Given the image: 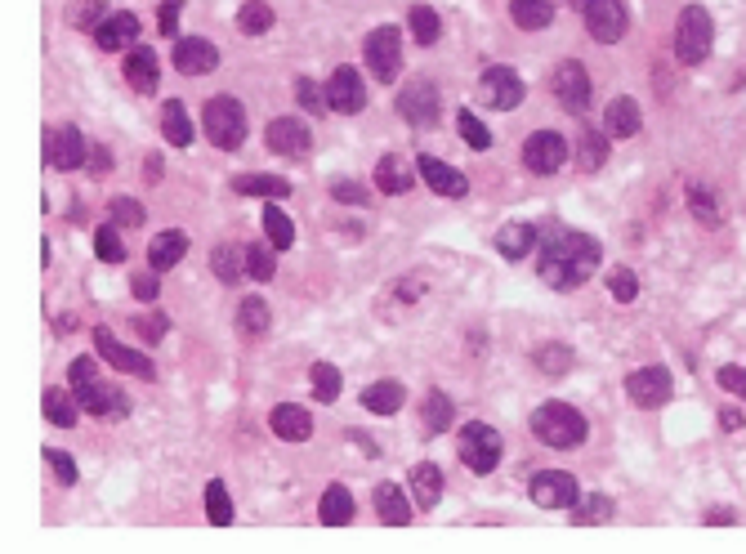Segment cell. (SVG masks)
Instances as JSON below:
<instances>
[{
	"label": "cell",
	"mask_w": 746,
	"mask_h": 554,
	"mask_svg": "<svg viewBox=\"0 0 746 554\" xmlns=\"http://www.w3.org/2000/svg\"><path fill=\"white\" fill-rule=\"evenodd\" d=\"M599 242L586 233H572V228H545L541 237V277L545 286H554V291H577V286H586L590 277L599 269Z\"/></svg>",
	"instance_id": "obj_1"
},
{
	"label": "cell",
	"mask_w": 746,
	"mask_h": 554,
	"mask_svg": "<svg viewBox=\"0 0 746 554\" xmlns=\"http://www.w3.org/2000/svg\"><path fill=\"white\" fill-rule=\"evenodd\" d=\"M528 425H532V434H537L545 447H554V452H572V447H581V443H586V434H590L586 416H581L577 407H568V403H541L537 412H532Z\"/></svg>",
	"instance_id": "obj_2"
},
{
	"label": "cell",
	"mask_w": 746,
	"mask_h": 554,
	"mask_svg": "<svg viewBox=\"0 0 746 554\" xmlns=\"http://www.w3.org/2000/svg\"><path fill=\"white\" fill-rule=\"evenodd\" d=\"M68 380H72V394H76V403H81V412H90V416H126L130 412V398L117 394L112 385H103L99 367H94L90 358H76L68 367Z\"/></svg>",
	"instance_id": "obj_3"
},
{
	"label": "cell",
	"mask_w": 746,
	"mask_h": 554,
	"mask_svg": "<svg viewBox=\"0 0 746 554\" xmlns=\"http://www.w3.org/2000/svg\"><path fill=\"white\" fill-rule=\"evenodd\" d=\"M202 126H206V139L215 143V148L233 152V148H242V139H246V108L233 99V94H215V99L202 108Z\"/></svg>",
	"instance_id": "obj_4"
},
{
	"label": "cell",
	"mask_w": 746,
	"mask_h": 554,
	"mask_svg": "<svg viewBox=\"0 0 746 554\" xmlns=\"http://www.w3.org/2000/svg\"><path fill=\"white\" fill-rule=\"evenodd\" d=\"M711 36H715L711 14H706L702 5H688L684 14H679V23H675V54H679V63H702L706 54H711Z\"/></svg>",
	"instance_id": "obj_5"
},
{
	"label": "cell",
	"mask_w": 746,
	"mask_h": 554,
	"mask_svg": "<svg viewBox=\"0 0 746 554\" xmlns=\"http://www.w3.org/2000/svg\"><path fill=\"white\" fill-rule=\"evenodd\" d=\"M438 108H443V94H438V85L429 81V76H411V81L403 85V94H398V117L416 130L434 126Z\"/></svg>",
	"instance_id": "obj_6"
},
{
	"label": "cell",
	"mask_w": 746,
	"mask_h": 554,
	"mask_svg": "<svg viewBox=\"0 0 746 554\" xmlns=\"http://www.w3.org/2000/svg\"><path fill=\"white\" fill-rule=\"evenodd\" d=\"M501 434H496L492 425H483V420H470V425L461 429V461L470 465L474 474H492L496 465H501Z\"/></svg>",
	"instance_id": "obj_7"
},
{
	"label": "cell",
	"mask_w": 746,
	"mask_h": 554,
	"mask_svg": "<svg viewBox=\"0 0 746 554\" xmlns=\"http://www.w3.org/2000/svg\"><path fill=\"white\" fill-rule=\"evenodd\" d=\"M362 54H367V68L376 81H394L403 72V32L398 27H376L362 41Z\"/></svg>",
	"instance_id": "obj_8"
},
{
	"label": "cell",
	"mask_w": 746,
	"mask_h": 554,
	"mask_svg": "<svg viewBox=\"0 0 746 554\" xmlns=\"http://www.w3.org/2000/svg\"><path fill=\"white\" fill-rule=\"evenodd\" d=\"M523 76L514 68H487L483 81H478V103L483 108H496V112H510L523 103Z\"/></svg>",
	"instance_id": "obj_9"
},
{
	"label": "cell",
	"mask_w": 746,
	"mask_h": 554,
	"mask_svg": "<svg viewBox=\"0 0 746 554\" xmlns=\"http://www.w3.org/2000/svg\"><path fill=\"white\" fill-rule=\"evenodd\" d=\"M626 394L635 407H644V412H653V407H666L671 403V371L666 367H639L626 376Z\"/></svg>",
	"instance_id": "obj_10"
},
{
	"label": "cell",
	"mask_w": 746,
	"mask_h": 554,
	"mask_svg": "<svg viewBox=\"0 0 746 554\" xmlns=\"http://www.w3.org/2000/svg\"><path fill=\"white\" fill-rule=\"evenodd\" d=\"M554 99L563 103V108L568 112H586L590 108V94H595V85H590V72L581 68L577 59H568V63H559V68H554Z\"/></svg>",
	"instance_id": "obj_11"
},
{
	"label": "cell",
	"mask_w": 746,
	"mask_h": 554,
	"mask_svg": "<svg viewBox=\"0 0 746 554\" xmlns=\"http://www.w3.org/2000/svg\"><path fill=\"white\" fill-rule=\"evenodd\" d=\"M563 161H568V139L554 135V130H537L523 143V166L532 175H554V170H563Z\"/></svg>",
	"instance_id": "obj_12"
},
{
	"label": "cell",
	"mask_w": 746,
	"mask_h": 554,
	"mask_svg": "<svg viewBox=\"0 0 746 554\" xmlns=\"http://www.w3.org/2000/svg\"><path fill=\"white\" fill-rule=\"evenodd\" d=\"M94 349H99V358H103V362H112V367H117V371H130V376H143V380H152V376H157V367H152V358H143V353L126 349L117 336H112L108 327H94Z\"/></svg>",
	"instance_id": "obj_13"
},
{
	"label": "cell",
	"mask_w": 746,
	"mask_h": 554,
	"mask_svg": "<svg viewBox=\"0 0 746 554\" xmlns=\"http://www.w3.org/2000/svg\"><path fill=\"white\" fill-rule=\"evenodd\" d=\"M532 501L541 505V510H568V505H577V479H572L568 470H545L532 479Z\"/></svg>",
	"instance_id": "obj_14"
},
{
	"label": "cell",
	"mask_w": 746,
	"mask_h": 554,
	"mask_svg": "<svg viewBox=\"0 0 746 554\" xmlns=\"http://www.w3.org/2000/svg\"><path fill=\"white\" fill-rule=\"evenodd\" d=\"M45 157H50L54 170H76V166L90 161V143L81 139L76 126H59V130H50V139H45Z\"/></svg>",
	"instance_id": "obj_15"
},
{
	"label": "cell",
	"mask_w": 746,
	"mask_h": 554,
	"mask_svg": "<svg viewBox=\"0 0 746 554\" xmlns=\"http://www.w3.org/2000/svg\"><path fill=\"white\" fill-rule=\"evenodd\" d=\"M327 108L331 112H362L367 108V81L358 68H336L327 81Z\"/></svg>",
	"instance_id": "obj_16"
},
{
	"label": "cell",
	"mask_w": 746,
	"mask_h": 554,
	"mask_svg": "<svg viewBox=\"0 0 746 554\" xmlns=\"http://www.w3.org/2000/svg\"><path fill=\"white\" fill-rule=\"evenodd\" d=\"M586 27H590V36H595V41L617 45L621 36H626V27H630V14H626V5H621V0H595V5L586 9Z\"/></svg>",
	"instance_id": "obj_17"
},
{
	"label": "cell",
	"mask_w": 746,
	"mask_h": 554,
	"mask_svg": "<svg viewBox=\"0 0 746 554\" xmlns=\"http://www.w3.org/2000/svg\"><path fill=\"white\" fill-rule=\"evenodd\" d=\"M264 139H269V148L277 152V157H304V152L313 148V135L300 117H273L269 130H264Z\"/></svg>",
	"instance_id": "obj_18"
},
{
	"label": "cell",
	"mask_w": 746,
	"mask_h": 554,
	"mask_svg": "<svg viewBox=\"0 0 746 554\" xmlns=\"http://www.w3.org/2000/svg\"><path fill=\"white\" fill-rule=\"evenodd\" d=\"M139 41V18L130 9H112L99 27H94V45L99 50H130Z\"/></svg>",
	"instance_id": "obj_19"
},
{
	"label": "cell",
	"mask_w": 746,
	"mask_h": 554,
	"mask_svg": "<svg viewBox=\"0 0 746 554\" xmlns=\"http://www.w3.org/2000/svg\"><path fill=\"white\" fill-rule=\"evenodd\" d=\"M175 68L184 76H206L219 68V50L206 36H184V41L175 45Z\"/></svg>",
	"instance_id": "obj_20"
},
{
	"label": "cell",
	"mask_w": 746,
	"mask_h": 554,
	"mask_svg": "<svg viewBox=\"0 0 746 554\" xmlns=\"http://www.w3.org/2000/svg\"><path fill=\"white\" fill-rule=\"evenodd\" d=\"M416 170H420V179H425L434 193H443V197H465V193H470V179H465L461 170H452L447 161L429 157V152L416 161Z\"/></svg>",
	"instance_id": "obj_21"
},
{
	"label": "cell",
	"mask_w": 746,
	"mask_h": 554,
	"mask_svg": "<svg viewBox=\"0 0 746 554\" xmlns=\"http://www.w3.org/2000/svg\"><path fill=\"white\" fill-rule=\"evenodd\" d=\"M269 425H273V434L282 438V443H304V438L313 434V416L304 412L300 403H277Z\"/></svg>",
	"instance_id": "obj_22"
},
{
	"label": "cell",
	"mask_w": 746,
	"mask_h": 554,
	"mask_svg": "<svg viewBox=\"0 0 746 554\" xmlns=\"http://www.w3.org/2000/svg\"><path fill=\"white\" fill-rule=\"evenodd\" d=\"M184 255H188V233L184 228H166V233H157L148 246V269L166 273V269H175Z\"/></svg>",
	"instance_id": "obj_23"
},
{
	"label": "cell",
	"mask_w": 746,
	"mask_h": 554,
	"mask_svg": "<svg viewBox=\"0 0 746 554\" xmlns=\"http://www.w3.org/2000/svg\"><path fill=\"white\" fill-rule=\"evenodd\" d=\"M126 81L135 85V90H157L161 81V63H157V50L152 45H135V50L126 54Z\"/></svg>",
	"instance_id": "obj_24"
},
{
	"label": "cell",
	"mask_w": 746,
	"mask_h": 554,
	"mask_svg": "<svg viewBox=\"0 0 746 554\" xmlns=\"http://www.w3.org/2000/svg\"><path fill=\"white\" fill-rule=\"evenodd\" d=\"M644 117H639V103L635 99H612L608 112H604V130L608 139H635Z\"/></svg>",
	"instance_id": "obj_25"
},
{
	"label": "cell",
	"mask_w": 746,
	"mask_h": 554,
	"mask_svg": "<svg viewBox=\"0 0 746 554\" xmlns=\"http://www.w3.org/2000/svg\"><path fill=\"white\" fill-rule=\"evenodd\" d=\"M608 130H590V126H581V135H577V166L586 170V175H595V170H604V161H608Z\"/></svg>",
	"instance_id": "obj_26"
},
{
	"label": "cell",
	"mask_w": 746,
	"mask_h": 554,
	"mask_svg": "<svg viewBox=\"0 0 746 554\" xmlns=\"http://www.w3.org/2000/svg\"><path fill=\"white\" fill-rule=\"evenodd\" d=\"M510 18L523 32H545L554 23V0H510Z\"/></svg>",
	"instance_id": "obj_27"
},
{
	"label": "cell",
	"mask_w": 746,
	"mask_h": 554,
	"mask_svg": "<svg viewBox=\"0 0 746 554\" xmlns=\"http://www.w3.org/2000/svg\"><path fill=\"white\" fill-rule=\"evenodd\" d=\"M376 188H380V193H407V188H411V166L403 161V152H385V157H380Z\"/></svg>",
	"instance_id": "obj_28"
},
{
	"label": "cell",
	"mask_w": 746,
	"mask_h": 554,
	"mask_svg": "<svg viewBox=\"0 0 746 554\" xmlns=\"http://www.w3.org/2000/svg\"><path fill=\"white\" fill-rule=\"evenodd\" d=\"M376 510H380V523H389V528H403L411 523V510H407V496L398 483H380L376 487Z\"/></svg>",
	"instance_id": "obj_29"
},
{
	"label": "cell",
	"mask_w": 746,
	"mask_h": 554,
	"mask_svg": "<svg viewBox=\"0 0 746 554\" xmlns=\"http://www.w3.org/2000/svg\"><path fill=\"white\" fill-rule=\"evenodd\" d=\"M362 407L376 416H394L403 407V385L398 380H376V385L362 389Z\"/></svg>",
	"instance_id": "obj_30"
},
{
	"label": "cell",
	"mask_w": 746,
	"mask_h": 554,
	"mask_svg": "<svg viewBox=\"0 0 746 554\" xmlns=\"http://www.w3.org/2000/svg\"><path fill=\"white\" fill-rule=\"evenodd\" d=\"M233 188L242 197H269V202H282V197H291V184H286L282 175H237Z\"/></svg>",
	"instance_id": "obj_31"
},
{
	"label": "cell",
	"mask_w": 746,
	"mask_h": 554,
	"mask_svg": "<svg viewBox=\"0 0 746 554\" xmlns=\"http://www.w3.org/2000/svg\"><path fill=\"white\" fill-rule=\"evenodd\" d=\"M161 135H166V143H175V148H188V143H193V121H188V108L179 99H170L166 108H161Z\"/></svg>",
	"instance_id": "obj_32"
},
{
	"label": "cell",
	"mask_w": 746,
	"mask_h": 554,
	"mask_svg": "<svg viewBox=\"0 0 746 554\" xmlns=\"http://www.w3.org/2000/svg\"><path fill=\"white\" fill-rule=\"evenodd\" d=\"M411 492H416V505H438V496H443V470H438L434 461H420L416 470H411Z\"/></svg>",
	"instance_id": "obj_33"
},
{
	"label": "cell",
	"mask_w": 746,
	"mask_h": 554,
	"mask_svg": "<svg viewBox=\"0 0 746 554\" xmlns=\"http://www.w3.org/2000/svg\"><path fill=\"white\" fill-rule=\"evenodd\" d=\"M532 242H537V228L532 224H505L501 233H496V251H501L505 260H523V255L532 251Z\"/></svg>",
	"instance_id": "obj_34"
},
{
	"label": "cell",
	"mask_w": 746,
	"mask_h": 554,
	"mask_svg": "<svg viewBox=\"0 0 746 554\" xmlns=\"http://www.w3.org/2000/svg\"><path fill=\"white\" fill-rule=\"evenodd\" d=\"M349 519H353V496H349V487L331 483L327 492H322V523H327V528H344Z\"/></svg>",
	"instance_id": "obj_35"
},
{
	"label": "cell",
	"mask_w": 746,
	"mask_h": 554,
	"mask_svg": "<svg viewBox=\"0 0 746 554\" xmlns=\"http://www.w3.org/2000/svg\"><path fill=\"white\" fill-rule=\"evenodd\" d=\"M210 269H215V277L219 282H242V273H246V251H237V246H215V251H210Z\"/></svg>",
	"instance_id": "obj_36"
},
{
	"label": "cell",
	"mask_w": 746,
	"mask_h": 554,
	"mask_svg": "<svg viewBox=\"0 0 746 554\" xmlns=\"http://www.w3.org/2000/svg\"><path fill=\"white\" fill-rule=\"evenodd\" d=\"M41 407H45V420H50V425H59V429L76 425V394H68V389H45Z\"/></svg>",
	"instance_id": "obj_37"
},
{
	"label": "cell",
	"mask_w": 746,
	"mask_h": 554,
	"mask_svg": "<svg viewBox=\"0 0 746 554\" xmlns=\"http://www.w3.org/2000/svg\"><path fill=\"white\" fill-rule=\"evenodd\" d=\"M420 420H425V429H434V434H443V429H452V420H456V407H452V398L447 394H425V403H420Z\"/></svg>",
	"instance_id": "obj_38"
},
{
	"label": "cell",
	"mask_w": 746,
	"mask_h": 554,
	"mask_svg": "<svg viewBox=\"0 0 746 554\" xmlns=\"http://www.w3.org/2000/svg\"><path fill=\"white\" fill-rule=\"evenodd\" d=\"M269 322H273L269 304H264L260 295H246L242 309H237V331H246V336H264V331H269Z\"/></svg>",
	"instance_id": "obj_39"
},
{
	"label": "cell",
	"mask_w": 746,
	"mask_h": 554,
	"mask_svg": "<svg viewBox=\"0 0 746 554\" xmlns=\"http://www.w3.org/2000/svg\"><path fill=\"white\" fill-rule=\"evenodd\" d=\"M340 389H344L340 367H331V362H313V398H318V403H336Z\"/></svg>",
	"instance_id": "obj_40"
},
{
	"label": "cell",
	"mask_w": 746,
	"mask_h": 554,
	"mask_svg": "<svg viewBox=\"0 0 746 554\" xmlns=\"http://www.w3.org/2000/svg\"><path fill=\"white\" fill-rule=\"evenodd\" d=\"M206 519L215 523V528H228L233 523V496H228L224 483H206Z\"/></svg>",
	"instance_id": "obj_41"
},
{
	"label": "cell",
	"mask_w": 746,
	"mask_h": 554,
	"mask_svg": "<svg viewBox=\"0 0 746 554\" xmlns=\"http://www.w3.org/2000/svg\"><path fill=\"white\" fill-rule=\"evenodd\" d=\"M407 23H411V36H416V45H438V32H443V23H438V9L416 5V9L407 14Z\"/></svg>",
	"instance_id": "obj_42"
},
{
	"label": "cell",
	"mask_w": 746,
	"mask_h": 554,
	"mask_svg": "<svg viewBox=\"0 0 746 554\" xmlns=\"http://www.w3.org/2000/svg\"><path fill=\"white\" fill-rule=\"evenodd\" d=\"M264 233H269V246L273 251H286V246H295V224L282 215L277 206L264 210Z\"/></svg>",
	"instance_id": "obj_43"
},
{
	"label": "cell",
	"mask_w": 746,
	"mask_h": 554,
	"mask_svg": "<svg viewBox=\"0 0 746 554\" xmlns=\"http://www.w3.org/2000/svg\"><path fill=\"white\" fill-rule=\"evenodd\" d=\"M94 251H99L103 264H121V260H126V242H121V233H117V219H112V224H103L99 233H94Z\"/></svg>",
	"instance_id": "obj_44"
},
{
	"label": "cell",
	"mask_w": 746,
	"mask_h": 554,
	"mask_svg": "<svg viewBox=\"0 0 746 554\" xmlns=\"http://www.w3.org/2000/svg\"><path fill=\"white\" fill-rule=\"evenodd\" d=\"M237 27H242L246 36H260L273 27V9L264 5V0H251V5H242V14H237Z\"/></svg>",
	"instance_id": "obj_45"
},
{
	"label": "cell",
	"mask_w": 746,
	"mask_h": 554,
	"mask_svg": "<svg viewBox=\"0 0 746 554\" xmlns=\"http://www.w3.org/2000/svg\"><path fill=\"white\" fill-rule=\"evenodd\" d=\"M456 126H461V139H465V143H470V148H474V152L492 148V130H487V126H483V121H478V117H474V112H470V108H461V112H456Z\"/></svg>",
	"instance_id": "obj_46"
},
{
	"label": "cell",
	"mask_w": 746,
	"mask_h": 554,
	"mask_svg": "<svg viewBox=\"0 0 746 554\" xmlns=\"http://www.w3.org/2000/svg\"><path fill=\"white\" fill-rule=\"evenodd\" d=\"M688 210H693L697 224H706V228L720 224V210H715V202H711V188H702V184L688 188Z\"/></svg>",
	"instance_id": "obj_47"
},
{
	"label": "cell",
	"mask_w": 746,
	"mask_h": 554,
	"mask_svg": "<svg viewBox=\"0 0 746 554\" xmlns=\"http://www.w3.org/2000/svg\"><path fill=\"white\" fill-rule=\"evenodd\" d=\"M608 295H612V300H617V304H630V300H635V295H639V277L617 264V269L608 273Z\"/></svg>",
	"instance_id": "obj_48"
},
{
	"label": "cell",
	"mask_w": 746,
	"mask_h": 554,
	"mask_svg": "<svg viewBox=\"0 0 746 554\" xmlns=\"http://www.w3.org/2000/svg\"><path fill=\"white\" fill-rule=\"evenodd\" d=\"M532 358H537V367L550 371V376H563V371L572 367V349H563V345H545L532 353Z\"/></svg>",
	"instance_id": "obj_49"
},
{
	"label": "cell",
	"mask_w": 746,
	"mask_h": 554,
	"mask_svg": "<svg viewBox=\"0 0 746 554\" xmlns=\"http://www.w3.org/2000/svg\"><path fill=\"white\" fill-rule=\"evenodd\" d=\"M612 519V501L608 496H586V501H581V510L572 514V523H608Z\"/></svg>",
	"instance_id": "obj_50"
},
{
	"label": "cell",
	"mask_w": 746,
	"mask_h": 554,
	"mask_svg": "<svg viewBox=\"0 0 746 554\" xmlns=\"http://www.w3.org/2000/svg\"><path fill=\"white\" fill-rule=\"evenodd\" d=\"M108 215L117 219V224H126V228H139L143 219H148L135 197H112V202H108Z\"/></svg>",
	"instance_id": "obj_51"
},
{
	"label": "cell",
	"mask_w": 746,
	"mask_h": 554,
	"mask_svg": "<svg viewBox=\"0 0 746 554\" xmlns=\"http://www.w3.org/2000/svg\"><path fill=\"white\" fill-rule=\"evenodd\" d=\"M246 273H251L255 282H269V277L277 273L273 251H260V246H251V251H246Z\"/></svg>",
	"instance_id": "obj_52"
},
{
	"label": "cell",
	"mask_w": 746,
	"mask_h": 554,
	"mask_svg": "<svg viewBox=\"0 0 746 554\" xmlns=\"http://www.w3.org/2000/svg\"><path fill=\"white\" fill-rule=\"evenodd\" d=\"M103 18H108V5H103V0H85V5H76L72 9V27H99Z\"/></svg>",
	"instance_id": "obj_53"
},
{
	"label": "cell",
	"mask_w": 746,
	"mask_h": 554,
	"mask_svg": "<svg viewBox=\"0 0 746 554\" xmlns=\"http://www.w3.org/2000/svg\"><path fill=\"white\" fill-rule=\"evenodd\" d=\"M166 313H148V318H135V331H139V340H148V345H157L161 336H166Z\"/></svg>",
	"instance_id": "obj_54"
},
{
	"label": "cell",
	"mask_w": 746,
	"mask_h": 554,
	"mask_svg": "<svg viewBox=\"0 0 746 554\" xmlns=\"http://www.w3.org/2000/svg\"><path fill=\"white\" fill-rule=\"evenodd\" d=\"M295 94H300V103H304L309 112H322V108H327V90H318L309 76H300V81H295Z\"/></svg>",
	"instance_id": "obj_55"
},
{
	"label": "cell",
	"mask_w": 746,
	"mask_h": 554,
	"mask_svg": "<svg viewBox=\"0 0 746 554\" xmlns=\"http://www.w3.org/2000/svg\"><path fill=\"white\" fill-rule=\"evenodd\" d=\"M130 291H135V295H139V300H143V304H152V300H157V295H161L157 269H148V273H135V277H130Z\"/></svg>",
	"instance_id": "obj_56"
},
{
	"label": "cell",
	"mask_w": 746,
	"mask_h": 554,
	"mask_svg": "<svg viewBox=\"0 0 746 554\" xmlns=\"http://www.w3.org/2000/svg\"><path fill=\"white\" fill-rule=\"evenodd\" d=\"M45 461H50V470L59 474V483H63V487H72V483H76V461H72L68 452H54V447H50V452H45Z\"/></svg>",
	"instance_id": "obj_57"
},
{
	"label": "cell",
	"mask_w": 746,
	"mask_h": 554,
	"mask_svg": "<svg viewBox=\"0 0 746 554\" xmlns=\"http://www.w3.org/2000/svg\"><path fill=\"white\" fill-rule=\"evenodd\" d=\"M715 380H720V389H729V394H738L746 403V367H720Z\"/></svg>",
	"instance_id": "obj_58"
},
{
	"label": "cell",
	"mask_w": 746,
	"mask_h": 554,
	"mask_svg": "<svg viewBox=\"0 0 746 554\" xmlns=\"http://www.w3.org/2000/svg\"><path fill=\"white\" fill-rule=\"evenodd\" d=\"M331 197L344 202V206H362V202H367V188L353 184V179H340V184H331Z\"/></svg>",
	"instance_id": "obj_59"
},
{
	"label": "cell",
	"mask_w": 746,
	"mask_h": 554,
	"mask_svg": "<svg viewBox=\"0 0 746 554\" xmlns=\"http://www.w3.org/2000/svg\"><path fill=\"white\" fill-rule=\"evenodd\" d=\"M179 9H184V0H166V5H161V32L166 36H175V23H179Z\"/></svg>",
	"instance_id": "obj_60"
},
{
	"label": "cell",
	"mask_w": 746,
	"mask_h": 554,
	"mask_svg": "<svg viewBox=\"0 0 746 554\" xmlns=\"http://www.w3.org/2000/svg\"><path fill=\"white\" fill-rule=\"evenodd\" d=\"M85 166H90L94 175H103V170H108V148H90V161H85Z\"/></svg>",
	"instance_id": "obj_61"
},
{
	"label": "cell",
	"mask_w": 746,
	"mask_h": 554,
	"mask_svg": "<svg viewBox=\"0 0 746 554\" xmlns=\"http://www.w3.org/2000/svg\"><path fill=\"white\" fill-rule=\"evenodd\" d=\"M143 175H148V179H161V157H148V161H143Z\"/></svg>",
	"instance_id": "obj_62"
},
{
	"label": "cell",
	"mask_w": 746,
	"mask_h": 554,
	"mask_svg": "<svg viewBox=\"0 0 746 554\" xmlns=\"http://www.w3.org/2000/svg\"><path fill=\"white\" fill-rule=\"evenodd\" d=\"M720 425L724 429H738L742 425V412H720Z\"/></svg>",
	"instance_id": "obj_63"
},
{
	"label": "cell",
	"mask_w": 746,
	"mask_h": 554,
	"mask_svg": "<svg viewBox=\"0 0 746 554\" xmlns=\"http://www.w3.org/2000/svg\"><path fill=\"white\" fill-rule=\"evenodd\" d=\"M568 5H572V9H581V14H586V9L595 5V0H568Z\"/></svg>",
	"instance_id": "obj_64"
}]
</instances>
